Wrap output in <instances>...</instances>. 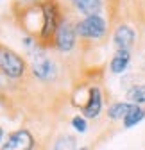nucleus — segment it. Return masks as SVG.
Listing matches in <instances>:
<instances>
[{
	"instance_id": "1",
	"label": "nucleus",
	"mask_w": 145,
	"mask_h": 150,
	"mask_svg": "<svg viewBox=\"0 0 145 150\" xmlns=\"http://www.w3.org/2000/svg\"><path fill=\"white\" fill-rule=\"evenodd\" d=\"M22 41H23V47L29 55V66H31L32 77H36L38 81H54L56 79V73H58L56 64H54L52 57L47 54L45 47L31 34H25L22 38Z\"/></svg>"
},
{
	"instance_id": "2",
	"label": "nucleus",
	"mask_w": 145,
	"mask_h": 150,
	"mask_svg": "<svg viewBox=\"0 0 145 150\" xmlns=\"http://www.w3.org/2000/svg\"><path fill=\"white\" fill-rule=\"evenodd\" d=\"M40 11H41V27L38 32V41L45 43L50 38H54L58 27L61 25L65 18L61 14V6L58 0H41Z\"/></svg>"
},
{
	"instance_id": "3",
	"label": "nucleus",
	"mask_w": 145,
	"mask_h": 150,
	"mask_svg": "<svg viewBox=\"0 0 145 150\" xmlns=\"http://www.w3.org/2000/svg\"><path fill=\"white\" fill-rule=\"evenodd\" d=\"M0 71L11 81L22 79L27 71L25 59L18 52H14L13 48L6 47L2 43H0Z\"/></svg>"
},
{
	"instance_id": "4",
	"label": "nucleus",
	"mask_w": 145,
	"mask_h": 150,
	"mask_svg": "<svg viewBox=\"0 0 145 150\" xmlns=\"http://www.w3.org/2000/svg\"><path fill=\"white\" fill-rule=\"evenodd\" d=\"M107 20L102 14H92L84 16L82 20L75 22V30L77 36L88 41H100L107 36Z\"/></svg>"
},
{
	"instance_id": "5",
	"label": "nucleus",
	"mask_w": 145,
	"mask_h": 150,
	"mask_svg": "<svg viewBox=\"0 0 145 150\" xmlns=\"http://www.w3.org/2000/svg\"><path fill=\"white\" fill-rule=\"evenodd\" d=\"M54 47H56L61 54H68L75 48L77 43V30H75V23H72L70 20H63L61 25L58 27L56 34L52 38Z\"/></svg>"
},
{
	"instance_id": "6",
	"label": "nucleus",
	"mask_w": 145,
	"mask_h": 150,
	"mask_svg": "<svg viewBox=\"0 0 145 150\" xmlns=\"http://www.w3.org/2000/svg\"><path fill=\"white\" fill-rule=\"evenodd\" d=\"M104 107V95L99 86H90L88 88V97L86 102L81 105V115L86 120H97Z\"/></svg>"
},
{
	"instance_id": "7",
	"label": "nucleus",
	"mask_w": 145,
	"mask_h": 150,
	"mask_svg": "<svg viewBox=\"0 0 145 150\" xmlns=\"http://www.w3.org/2000/svg\"><path fill=\"white\" fill-rule=\"evenodd\" d=\"M34 136L29 129H18L7 134L6 141L0 145V150H32Z\"/></svg>"
},
{
	"instance_id": "8",
	"label": "nucleus",
	"mask_w": 145,
	"mask_h": 150,
	"mask_svg": "<svg viewBox=\"0 0 145 150\" xmlns=\"http://www.w3.org/2000/svg\"><path fill=\"white\" fill-rule=\"evenodd\" d=\"M136 30L134 27H131L129 23H120L117 25V29L113 30L111 41L115 45V50H133L134 43H136Z\"/></svg>"
},
{
	"instance_id": "9",
	"label": "nucleus",
	"mask_w": 145,
	"mask_h": 150,
	"mask_svg": "<svg viewBox=\"0 0 145 150\" xmlns=\"http://www.w3.org/2000/svg\"><path fill=\"white\" fill-rule=\"evenodd\" d=\"M131 59H133L131 50H115L109 61V71L113 75H124L131 64Z\"/></svg>"
},
{
	"instance_id": "10",
	"label": "nucleus",
	"mask_w": 145,
	"mask_h": 150,
	"mask_svg": "<svg viewBox=\"0 0 145 150\" xmlns=\"http://www.w3.org/2000/svg\"><path fill=\"white\" fill-rule=\"evenodd\" d=\"M133 107H134V104H131L127 100H117L107 107V118L111 122H122L133 111Z\"/></svg>"
},
{
	"instance_id": "11",
	"label": "nucleus",
	"mask_w": 145,
	"mask_h": 150,
	"mask_svg": "<svg viewBox=\"0 0 145 150\" xmlns=\"http://www.w3.org/2000/svg\"><path fill=\"white\" fill-rule=\"evenodd\" d=\"M68 2L75 7V11H79L84 16H92V14H100L104 2L102 0H68Z\"/></svg>"
},
{
	"instance_id": "12",
	"label": "nucleus",
	"mask_w": 145,
	"mask_h": 150,
	"mask_svg": "<svg viewBox=\"0 0 145 150\" xmlns=\"http://www.w3.org/2000/svg\"><path fill=\"white\" fill-rule=\"evenodd\" d=\"M125 100L134 104V105L145 107V82L131 84L127 88V91H125Z\"/></svg>"
},
{
	"instance_id": "13",
	"label": "nucleus",
	"mask_w": 145,
	"mask_h": 150,
	"mask_svg": "<svg viewBox=\"0 0 145 150\" xmlns=\"http://www.w3.org/2000/svg\"><path fill=\"white\" fill-rule=\"evenodd\" d=\"M143 120H145V107H141V105H134L133 111L122 120V125H124V129H133L134 125L141 123Z\"/></svg>"
},
{
	"instance_id": "14",
	"label": "nucleus",
	"mask_w": 145,
	"mask_h": 150,
	"mask_svg": "<svg viewBox=\"0 0 145 150\" xmlns=\"http://www.w3.org/2000/svg\"><path fill=\"white\" fill-rule=\"evenodd\" d=\"M52 150H77V139L72 134H61L54 141Z\"/></svg>"
},
{
	"instance_id": "15",
	"label": "nucleus",
	"mask_w": 145,
	"mask_h": 150,
	"mask_svg": "<svg viewBox=\"0 0 145 150\" xmlns=\"http://www.w3.org/2000/svg\"><path fill=\"white\" fill-rule=\"evenodd\" d=\"M70 125L74 127V130L79 132V134H84L86 130H88V122H86V118L82 115H75L74 118L70 120Z\"/></svg>"
},
{
	"instance_id": "16",
	"label": "nucleus",
	"mask_w": 145,
	"mask_h": 150,
	"mask_svg": "<svg viewBox=\"0 0 145 150\" xmlns=\"http://www.w3.org/2000/svg\"><path fill=\"white\" fill-rule=\"evenodd\" d=\"M2 139H4V129L0 127V143H2Z\"/></svg>"
},
{
	"instance_id": "17",
	"label": "nucleus",
	"mask_w": 145,
	"mask_h": 150,
	"mask_svg": "<svg viewBox=\"0 0 145 150\" xmlns=\"http://www.w3.org/2000/svg\"><path fill=\"white\" fill-rule=\"evenodd\" d=\"M77 150H90V148H88V146H79Z\"/></svg>"
},
{
	"instance_id": "18",
	"label": "nucleus",
	"mask_w": 145,
	"mask_h": 150,
	"mask_svg": "<svg viewBox=\"0 0 145 150\" xmlns=\"http://www.w3.org/2000/svg\"><path fill=\"white\" fill-rule=\"evenodd\" d=\"M141 68H143V70H145V57H143V64H141Z\"/></svg>"
},
{
	"instance_id": "19",
	"label": "nucleus",
	"mask_w": 145,
	"mask_h": 150,
	"mask_svg": "<svg viewBox=\"0 0 145 150\" xmlns=\"http://www.w3.org/2000/svg\"><path fill=\"white\" fill-rule=\"evenodd\" d=\"M29 2H38V0H29ZM40 2H41V0H40Z\"/></svg>"
}]
</instances>
